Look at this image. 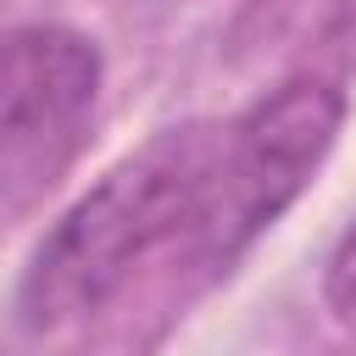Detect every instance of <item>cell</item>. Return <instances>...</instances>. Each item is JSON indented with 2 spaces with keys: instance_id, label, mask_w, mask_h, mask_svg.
<instances>
[{
  "instance_id": "3957f363",
  "label": "cell",
  "mask_w": 356,
  "mask_h": 356,
  "mask_svg": "<svg viewBox=\"0 0 356 356\" xmlns=\"http://www.w3.org/2000/svg\"><path fill=\"white\" fill-rule=\"evenodd\" d=\"M100 100V50L78 28L0 33V217L44 200L78 161Z\"/></svg>"
},
{
  "instance_id": "7a4b0ae2",
  "label": "cell",
  "mask_w": 356,
  "mask_h": 356,
  "mask_svg": "<svg viewBox=\"0 0 356 356\" xmlns=\"http://www.w3.org/2000/svg\"><path fill=\"white\" fill-rule=\"evenodd\" d=\"M345 122V95L328 78H289L261 95L234 128H222V156L195 217L211 261H234L261 228H273L295 195L317 178Z\"/></svg>"
},
{
  "instance_id": "277c9868",
  "label": "cell",
  "mask_w": 356,
  "mask_h": 356,
  "mask_svg": "<svg viewBox=\"0 0 356 356\" xmlns=\"http://www.w3.org/2000/svg\"><path fill=\"white\" fill-rule=\"evenodd\" d=\"M323 295H328L334 312H345V317L356 312V217H350V228L339 234V245H334V256H328Z\"/></svg>"
},
{
  "instance_id": "6da1fadb",
  "label": "cell",
  "mask_w": 356,
  "mask_h": 356,
  "mask_svg": "<svg viewBox=\"0 0 356 356\" xmlns=\"http://www.w3.org/2000/svg\"><path fill=\"white\" fill-rule=\"evenodd\" d=\"M217 156H222V128L184 122L156 134L122 167H111L39 239L17 284V317L28 328H61L72 317L100 312L161 239L195 228Z\"/></svg>"
}]
</instances>
